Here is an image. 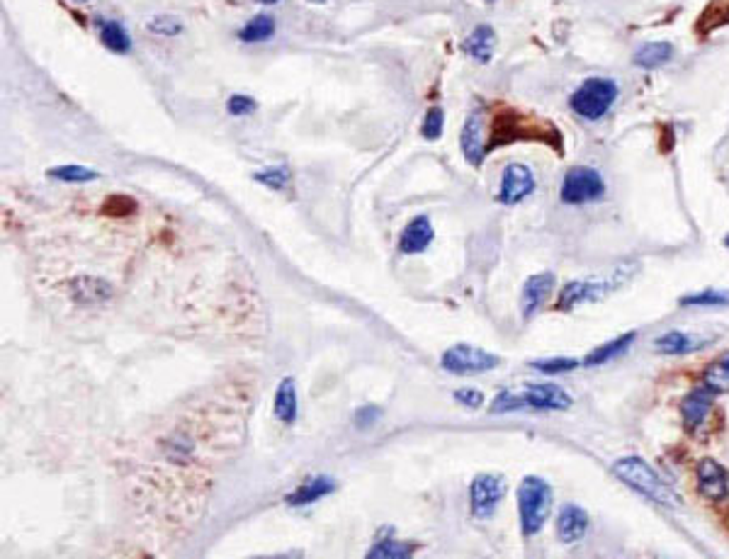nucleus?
I'll list each match as a JSON object with an SVG mask.
<instances>
[{"label":"nucleus","instance_id":"obj_1","mask_svg":"<svg viewBox=\"0 0 729 559\" xmlns=\"http://www.w3.org/2000/svg\"><path fill=\"white\" fill-rule=\"evenodd\" d=\"M613 474L618 479H623L627 486H633L634 492L644 494L647 499L656 501V504H662V506H671V508L681 506V499H678V494L671 489V484H666V482H664V479L644 463V460H640V457H625V460H618V463L613 464Z\"/></svg>","mask_w":729,"mask_h":559},{"label":"nucleus","instance_id":"obj_2","mask_svg":"<svg viewBox=\"0 0 729 559\" xmlns=\"http://www.w3.org/2000/svg\"><path fill=\"white\" fill-rule=\"evenodd\" d=\"M552 511V489L540 477H525L518 486V514L525 537L537 535Z\"/></svg>","mask_w":729,"mask_h":559},{"label":"nucleus","instance_id":"obj_3","mask_svg":"<svg viewBox=\"0 0 729 559\" xmlns=\"http://www.w3.org/2000/svg\"><path fill=\"white\" fill-rule=\"evenodd\" d=\"M618 97V83L611 78H588L581 83L579 90L569 97L572 110L584 120H601L605 112L611 110Z\"/></svg>","mask_w":729,"mask_h":559},{"label":"nucleus","instance_id":"obj_4","mask_svg":"<svg viewBox=\"0 0 729 559\" xmlns=\"http://www.w3.org/2000/svg\"><path fill=\"white\" fill-rule=\"evenodd\" d=\"M501 360L494 353L476 348L469 344H457L453 348H447L440 358V365L445 373L453 374H482L489 373L494 367H499Z\"/></svg>","mask_w":729,"mask_h":559},{"label":"nucleus","instance_id":"obj_5","mask_svg":"<svg viewBox=\"0 0 729 559\" xmlns=\"http://www.w3.org/2000/svg\"><path fill=\"white\" fill-rule=\"evenodd\" d=\"M605 193L601 173L588 168V165H576L564 175L562 183V200L566 205H586V202L601 200Z\"/></svg>","mask_w":729,"mask_h":559},{"label":"nucleus","instance_id":"obj_6","mask_svg":"<svg viewBox=\"0 0 729 559\" xmlns=\"http://www.w3.org/2000/svg\"><path fill=\"white\" fill-rule=\"evenodd\" d=\"M506 494V482L504 477H496V474H479L474 477L472 486H469V504H472V514L476 518H492L499 508L501 499Z\"/></svg>","mask_w":729,"mask_h":559},{"label":"nucleus","instance_id":"obj_7","mask_svg":"<svg viewBox=\"0 0 729 559\" xmlns=\"http://www.w3.org/2000/svg\"><path fill=\"white\" fill-rule=\"evenodd\" d=\"M625 277H618V280H579V283H569L564 290L559 292L557 306L559 309H572V306H579L584 302H595V299L605 297L608 292L615 290V284L623 283Z\"/></svg>","mask_w":729,"mask_h":559},{"label":"nucleus","instance_id":"obj_8","mask_svg":"<svg viewBox=\"0 0 729 559\" xmlns=\"http://www.w3.org/2000/svg\"><path fill=\"white\" fill-rule=\"evenodd\" d=\"M535 190V175L530 171L528 165L523 164H511L506 165V171L501 175V190H499V200L504 205H518L523 202L528 195H533Z\"/></svg>","mask_w":729,"mask_h":559},{"label":"nucleus","instance_id":"obj_9","mask_svg":"<svg viewBox=\"0 0 729 559\" xmlns=\"http://www.w3.org/2000/svg\"><path fill=\"white\" fill-rule=\"evenodd\" d=\"M68 297L81 306L105 304L112 297V287L107 280L95 275H75L66 283Z\"/></svg>","mask_w":729,"mask_h":559},{"label":"nucleus","instance_id":"obj_10","mask_svg":"<svg viewBox=\"0 0 729 559\" xmlns=\"http://www.w3.org/2000/svg\"><path fill=\"white\" fill-rule=\"evenodd\" d=\"M523 404L530 409L566 411L572 406V396L557 384H525L521 392Z\"/></svg>","mask_w":729,"mask_h":559},{"label":"nucleus","instance_id":"obj_11","mask_svg":"<svg viewBox=\"0 0 729 559\" xmlns=\"http://www.w3.org/2000/svg\"><path fill=\"white\" fill-rule=\"evenodd\" d=\"M698 486L705 499L722 501L729 496V472L714 460H703L698 464Z\"/></svg>","mask_w":729,"mask_h":559},{"label":"nucleus","instance_id":"obj_12","mask_svg":"<svg viewBox=\"0 0 729 559\" xmlns=\"http://www.w3.org/2000/svg\"><path fill=\"white\" fill-rule=\"evenodd\" d=\"M484 125H482V115L479 112H472L464 122L460 135V146L462 154L467 158V164L479 165L486 156V144H484Z\"/></svg>","mask_w":729,"mask_h":559},{"label":"nucleus","instance_id":"obj_13","mask_svg":"<svg viewBox=\"0 0 729 559\" xmlns=\"http://www.w3.org/2000/svg\"><path fill=\"white\" fill-rule=\"evenodd\" d=\"M552 290H554V275L552 273H537L525 283L521 297V312L525 319H530L540 306L550 299Z\"/></svg>","mask_w":729,"mask_h":559},{"label":"nucleus","instance_id":"obj_14","mask_svg":"<svg viewBox=\"0 0 729 559\" xmlns=\"http://www.w3.org/2000/svg\"><path fill=\"white\" fill-rule=\"evenodd\" d=\"M334 492H335L334 479L319 474V477H309L306 482H302V484L287 496V504H290L292 508L312 506V504H316V501H321L324 496H328V494Z\"/></svg>","mask_w":729,"mask_h":559},{"label":"nucleus","instance_id":"obj_15","mask_svg":"<svg viewBox=\"0 0 729 559\" xmlns=\"http://www.w3.org/2000/svg\"><path fill=\"white\" fill-rule=\"evenodd\" d=\"M433 241V224L425 215L416 216L406 224L402 239H399V251L402 254H421L431 246Z\"/></svg>","mask_w":729,"mask_h":559},{"label":"nucleus","instance_id":"obj_16","mask_svg":"<svg viewBox=\"0 0 729 559\" xmlns=\"http://www.w3.org/2000/svg\"><path fill=\"white\" fill-rule=\"evenodd\" d=\"M713 394L714 392H710V389L703 384V387L693 389L691 394L684 399L681 411H684V421L691 431H695V428H700V425L705 424L707 414L713 409Z\"/></svg>","mask_w":729,"mask_h":559},{"label":"nucleus","instance_id":"obj_17","mask_svg":"<svg viewBox=\"0 0 729 559\" xmlns=\"http://www.w3.org/2000/svg\"><path fill=\"white\" fill-rule=\"evenodd\" d=\"M588 530V515L584 508L574 506V504H566L562 511H559L557 518V533L562 543H576L581 537L586 535Z\"/></svg>","mask_w":729,"mask_h":559},{"label":"nucleus","instance_id":"obj_18","mask_svg":"<svg viewBox=\"0 0 729 559\" xmlns=\"http://www.w3.org/2000/svg\"><path fill=\"white\" fill-rule=\"evenodd\" d=\"M273 411H275L277 421L292 425L297 424V387H295V380L292 377H285L280 384H277L275 392V402H273Z\"/></svg>","mask_w":729,"mask_h":559},{"label":"nucleus","instance_id":"obj_19","mask_svg":"<svg viewBox=\"0 0 729 559\" xmlns=\"http://www.w3.org/2000/svg\"><path fill=\"white\" fill-rule=\"evenodd\" d=\"M494 46H496V32L489 25H479L467 39H464V54H469L472 59L479 64H489L494 56Z\"/></svg>","mask_w":729,"mask_h":559},{"label":"nucleus","instance_id":"obj_20","mask_svg":"<svg viewBox=\"0 0 729 559\" xmlns=\"http://www.w3.org/2000/svg\"><path fill=\"white\" fill-rule=\"evenodd\" d=\"M656 351L666 353V355H684V353H691L695 348L703 345V338L691 334H681V331H669L656 338Z\"/></svg>","mask_w":729,"mask_h":559},{"label":"nucleus","instance_id":"obj_21","mask_svg":"<svg viewBox=\"0 0 729 559\" xmlns=\"http://www.w3.org/2000/svg\"><path fill=\"white\" fill-rule=\"evenodd\" d=\"M275 30H277L275 17L268 15V13H261V15H255L244 30L238 32V39L246 42V45H261V42H268V39L275 37Z\"/></svg>","mask_w":729,"mask_h":559},{"label":"nucleus","instance_id":"obj_22","mask_svg":"<svg viewBox=\"0 0 729 559\" xmlns=\"http://www.w3.org/2000/svg\"><path fill=\"white\" fill-rule=\"evenodd\" d=\"M416 552V544L406 543V540H396V537H384L370 547L367 559H406Z\"/></svg>","mask_w":729,"mask_h":559},{"label":"nucleus","instance_id":"obj_23","mask_svg":"<svg viewBox=\"0 0 729 559\" xmlns=\"http://www.w3.org/2000/svg\"><path fill=\"white\" fill-rule=\"evenodd\" d=\"M674 56V46L669 42H652L634 52V64L640 68H659Z\"/></svg>","mask_w":729,"mask_h":559},{"label":"nucleus","instance_id":"obj_24","mask_svg":"<svg viewBox=\"0 0 729 559\" xmlns=\"http://www.w3.org/2000/svg\"><path fill=\"white\" fill-rule=\"evenodd\" d=\"M100 42L115 54H127L132 49V37L117 20H107L100 25Z\"/></svg>","mask_w":729,"mask_h":559},{"label":"nucleus","instance_id":"obj_25","mask_svg":"<svg viewBox=\"0 0 729 559\" xmlns=\"http://www.w3.org/2000/svg\"><path fill=\"white\" fill-rule=\"evenodd\" d=\"M703 384L714 394L729 392V353H724L722 358H717L713 365L707 367L703 374Z\"/></svg>","mask_w":729,"mask_h":559},{"label":"nucleus","instance_id":"obj_26","mask_svg":"<svg viewBox=\"0 0 729 559\" xmlns=\"http://www.w3.org/2000/svg\"><path fill=\"white\" fill-rule=\"evenodd\" d=\"M634 335L637 334H625V335H620V338H615V341H611V344L595 348V351L586 358V365L594 367V365H601V363H608L611 358H618L620 353H625L627 348L634 344Z\"/></svg>","mask_w":729,"mask_h":559},{"label":"nucleus","instance_id":"obj_27","mask_svg":"<svg viewBox=\"0 0 729 559\" xmlns=\"http://www.w3.org/2000/svg\"><path fill=\"white\" fill-rule=\"evenodd\" d=\"M46 175L54 180H61V183H90V180L100 178V173L93 171V168H85V165H56V168H49Z\"/></svg>","mask_w":729,"mask_h":559},{"label":"nucleus","instance_id":"obj_28","mask_svg":"<svg viewBox=\"0 0 729 559\" xmlns=\"http://www.w3.org/2000/svg\"><path fill=\"white\" fill-rule=\"evenodd\" d=\"M443 125H445V112L443 107H431L425 112V120L421 125V136L428 142H438L443 136Z\"/></svg>","mask_w":729,"mask_h":559},{"label":"nucleus","instance_id":"obj_29","mask_svg":"<svg viewBox=\"0 0 729 559\" xmlns=\"http://www.w3.org/2000/svg\"><path fill=\"white\" fill-rule=\"evenodd\" d=\"M254 180L255 183H263V185L270 187V190H283V187H287V183H290V171L283 168V165H277V168H265V171L255 173Z\"/></svg>","mask_w":729,"mask_h":559},{"label":"nucleus","instance_id":"obj_30","mask_svg":"<svg viewBox=\"0 0 729 559\" xmlns=\"http://www.w3.org/2000/svg\"><path fill=\"white\" fill-rule=\"evenodd\" d=\"M681 304L691 306H722L729 304V292H717V290H705L698 294H688L681 299Z\"/></svg>","mask_w":729,"mask_h":559},{"label":"nucleus","instance_id":"obj_31","mask_svg":"<svg viewBox=\"0 0 729 559\" xmlns=\"http://www.w3.org/2000/svg\"><path fill=\"white\" fill-rule=\"evenodd\" d=\"M533 367L540 370V373L559 374V373H572V370L579 367V363H576V360H569V358H550V360H535Z\"/></svg>","mask_w":729,"mask_h":559},{"label":"nucleus","instance_id":"obj_32","mask_svg":"<svg viewBox=\"0 0 729 559\" xmlns=\"http://www.w3.org/2000/svg\"><path fill=\"white\" fill-rule=\"evenodd\" d=\"M518 409H525L523 396L515 394V392H508V389H504L492 404V414H508V411H518Z\"/></svg>","mask_w":729,"mask_h":559},{"label":"nucleus","instance_id":"obj_33","mask_svg":"<svg viewBox=\"0 0 729 559\" xmlns=\"http://www.w3.org/2000/svg\"><path fill=\"white\" fill-rule=\"evenodd\" d=\"M149 30L154 32V35H168V37H173V35H180V32H183V23L173 15H156L149 23Z\"/></svg>","mask_w":729,"mask_h":559},{"label":"nucleus","instance_id":"obj_34","mask_svg":"<svg viewBox=\"0 0 729 559\" xmlns=\"http://www.w3.org/2000/svg\"><path fill=\"white\" fill-rule=\"evenodd\" d=\"M226 110L234 117H244V115H254L258 110V103L248 95H231L229 103H226Z\"/></svg>","mask_w":729,"mask_h":559},{"label":"nucleus","instance_id":"obj_35","mask_svg":"<svg viewBox=\"0 0 729 559\" xmlns=\"http://www.w3.org/2000/svg\"><path fill=\"white\" fill-rule=\"evenodd\" d=\"M380 416L382 409L377 404H364V406H360V409L355 411V425L357 428H370V425H374L380 421Z\"/></svg>","mask_w":729,"mask_h":559},{"label":"nucleus","instance_id":"obj_36","mask_svg":"<svg viewBox=\"0 0 729 559\" xmlns=\"http://www.w3.org/2000/svg\"><path fill=\"white\" fill-rule=\"evenodd\" d=\"M103 209L107 212V215L125 216V215H132V212H135L136 202L129 200V197H125V195H117V197H110V200L105 202Z\"/></svg>","mask_w":729,"mask_h":559},{"label":"nucleus","instance_id":"obj_37","mask_svg":"<svg viewBox=\"0 0 729 559\" xmlns=\"http://www.w3.org/2000/svg\"><path fill=\"white\" fill-rule=\"evenodd\" d=\"M453 396L454 402H460L462 406H467V409H479L484 404V394L482 392H476V389H457Z\"/></svg>","mask_w":729,"mask_h":559},{"label":"nucleus","instance_id":"obj_38","mask_svg":"<svg viewBox=\"0 0 729 559\" xmlns=\"http://www.w3.org/2000/svg\"><path fill=\"white\" fill-rule=\"evenodd\" d=\"M258 3H263V5H273V3H277V0H258Z\"/></svg>","mask_w":729,"mask_h":559},{"label":"nucleus","instance_id":"obj_39","mask_svg":"<svg viewBox=\"0 0 729 559\" xmlns=\"http://www.w3.org/2000/svg\"><path fill=\"white\" fill-rule=\"evenodd\" d=\"M309 3H326V0H309Z\"/></svg>","mask_w":729,"mask_h":559},{"label":"nucleus","instance_id":"obj_40","mask_svg":"<svg viewBox=\"0 0 729 559\" xmlns=\"http://www.w3.org/2000/svg\"><path fill=\"white\" fill-rule=\"evenodd\" d=\"M724 244H727V246H729V236H727V239H724Z\"/></svg>","mask_w":729,"mask_h":559},{"label":"nucleus","instance_id":"obj_41","mask_svg":"<svg viewBox=\"0 0 729 559\" xmlns=\"http://www.w3.org/2000/svg\"><path fill=\"white\" fill-rule=\"evenodd\" d=\"M78 3H88V0H78Z\"/></svg>","mask_w":729,"mask_h":559},{"label":"nucleus","instance_id":"obj_42","mask_svg":"<svg viewBox=\"0 0 729 559\" xmlns=\"http://www.w3.org/2000/svg\"><path fill=\"white\" fill-rule=\"evenodd\" d=\"M486 3H496V0H486Z\"/></svg>","mask_w":729,"mask_h":559}]
</instances>
